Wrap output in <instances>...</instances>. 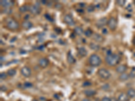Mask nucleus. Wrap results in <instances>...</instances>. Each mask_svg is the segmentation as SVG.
<instances>
[{"instance_id": "11", "label": "nucleus", "mask_w": 135, "mask_h": 101, "mask_svg": "<svg viewBox=\"0 0 135 101\" xmlns=\"http://www.w3.org/2000/svg\"><path fill=\"white\" fill-rule=\"evenodd\" d=\"M49 60L47 59V58H41L39 60V66L41 67L42 68H45V67H47L48 66V65H49Z\"/></svg>"}, {"instance_id": "19", "label": "nucleus", "mask_w": 135, "mask_h": 101, "mask_svg": "<svg viewBox=\"0 0 135 101\" xmlns=\"http://www.w3.org/2000/svg\"><path fill=\"white\" fill-rule=\"evenodd\" d=\"M127 95H128V96L129 98H135V90L133 88H130L128 90V91H127Z\"/></svg>"}, {"instance_id": "34", "label": "nucleus", "mask_w": 135, "mask_h": 101, "mask_svg": "<svg viewBox=\"0 0 135 101\" xmlns=\"http://www.w3.org/2000/svg\"><path fill=\"white\" fill-rule=\"evenodd\" d=\"M126 10H128V12H131L132 11V6H131V5L130 4H129L128 6H127V7H126Z\"/></svg>"}, {"instance_id": "17", "label": "nucleus", "mask_w": 135, "mask_h": 101, "mask_svg": "<svg viewBox=\"0 0 135 101\" xmlns=\"http://www.w3.org/2000/svg\"><path fill=\"white\" fill-rule=\"evenodd\" d=\"M129 97L128 95L126 93H121L118 96V101H128Z\"/></svg>"}, {"instance_id": "12", "label": "nucleus", "mask_w": 135, "mask_h": 101, "mask_svg": "<svg viewBox=\"0 0 135 101\" xmlns=\"http://www.w3.org/2000/svg\"><path fill=\"white\" fill-rule=\"evenodd\" d=\"M127 70V67L125 65H118V66L116 67V72L118 73H119L120 74L122 73H125V72Z\"/></svg>"}, {"instance_id": "5", "label": "nucleus", "mask_w": 135, "mask_h": 101, "mask_svg": "<svg viewBox=\"0 0 135 101\" xmlns=\"http://www.w3.org/2000/svg\"><path fill=\"white\" fill-rule=\"evenodd\" d=\"M107 26L110 28V30H116L117 27V20L115 18H113V17L110 18V19L108 20Z\"/></svg>"}, {"instance_id": "24", "label": "nucleus", "mask_w": 135, "mask_h": 101, "mask_svg": "<svg viewBox=\"0 0 135 101\" xmlns=\"http://www.w3.org/2000/svg\"><path fill=\"white\" fill-rule=\"evenodd\" d=\"M7 74L10 77H13L16 74V70H14V69H10L8 72H7Z\"/></svg>"}, {"instance_id": "13", "label": "nucleus", "mask_w": 135, "mask_h": 101, "mask_svg": "<svg viewBox=\"0 0 135 101\" xmlns=\"http://www.w3.org/2000/svg\"><path fill=\"white\" fill-rule=\"evenodd\" d=\"M22 28H24V29L28 30V29H31L33 26V24L30 21H24V22H22Z\"/></svg>"}, {"instance_id": "38", "label": "nucleus", "mask_w": 135, "mask_h": 101, "mask_svg": "<svg viewBox=\"0 0 135 101\" xmlns=\"http://www.w3.org/2000/svg\"><path fill=\"white\" fill-rule=\"evenodd\" d=\"M29 18H30V15H28V14L26 15V16L24 17V20H27L29 19Z\"/></svg>"}, {"instance_id": "35", "label": "nucleus", "mask_w": 135, "mask_h": 101, "mask_svg": "<svg viewBox=\"0 0 135 101\" xmlns=\"http://www.w3.org/2000/svg\"><path fill=\"white\" fill-rule=\"evenodd\" d=\"M45 18L48 20H50V21L52 20V18H51V17L50 15H49V14H47L45 15Z\"/></svg>"}, {"instance_id": "28", "label": "nucleus", "mask_w": 135, "mask_h": 101, "mask_svg": "<svg viewBox=\"0 0 135 101\" xmlns=\"http://www.w3.org/2000/svg\"><path fill=\"white\" fill-rule=\"evenodd\" d=\"M8 74L6 73H1V74H0V78H1V80H2V79H6L7 78V77H8Z\"/></svg>"}, {"instance_id": "7", "label": "nucleus", "mask_w": 135, "mask_h": 101, "mask_svg": "<svg viewBox=\"0 0 135 101\" xmlns=\"http://www.w3.org/2000/svg\"><path fill=\"white\" fill-rule=\"evenodd\" d=\"M29 11L33 15H38L41 12V9H40L39 6H38L37 5H32V6H30Z\"/></svg>"}, {"instance_id": "18", "label": "nucleus", "mask_w": 135, "mask_h": 101, "mask_svg": "<svg viewBox=\"0 0 135 101\" xmlns=\"http://www.w3.org/2000/svg\"><path fill=\"white\" fill-rule=\"evenodd\" d=\"M93 39L95 41H97L98 43H102L103 41V38L101 35H99L97 33H95L94 35H93Z\"/></svg>"}, {"instance_id": "2", "label": "nucleus", "mask_w": 135, "mask_h": 101, "mask_svg": "<svg viewBox=\"0 0 135 101\" xmlns=\"http://www.w3.org/2000/svg\"><path fill=\"white\" fill-rule=\"evenodd\" d=\"M88 63L91 66L98 67L101 63V59L97 54H93L88 58Z\"/></svg>"}, {"instance_id": "40", "label": "nucleus", "mask_w": 135, "mask_h": 101, "mask_svg": "<svg viewBox=\"0 0 135 101\" xmlns=\"http://www.w3.org/2000/svg\"><path fill=\"white\" fill-rule=\"evenodd\" d=\"M102 32H103V34H107V29H103V30H102Z\"/></svg>"}, {"instance_id": "14", "label": "nucleus", "mask_w": 135, "mask_h": 101, "mask_svg": "<svg viewBox=\"0 0 135 101\" xmlns=\"http://www.w3.org/2000/svg\"><path fill=\"white\" fill-rule=\"evenodd\" d=\"M78 53L80 57H85L87 55V50L85 47H80L78 49Z\"/></svg>"}, {"instance_id": "8", "label": "nucleus", "mask_w": 135, "mask_h": 101, "mask_svg": "<svg viewBox=\"0 0 135 101\" xmlns=\"http://www.w3.org/2000/svg\"><path fill=\"white\" fill-rule=\"evenodd\" d=\"M1 6H2L6 8H10L11 7H12L14 4V2L13 1H8V0H2L0 1Z\"/></svg>"}, {"instance_id": "10", "label": "nucleus", "mask_w": 135, "mask_h": 101, "mask_svg": "<svg viewBox=\"0 0 135 101\" xmlns=\"http://www.w3.org/2000/svg\"><path fill=\"white\" fill-rule=\"evenodd\" d=\"M107 22H108V20H107V18L104 17V18H102L99 20L97 22H96V25L98 28H102L105 24H107Z\"/></svg>"}, {"instance_id": "31", "label": "nucleus", "mask_w": 135, "mask_h": 101, "mask_svg": "<svg viewBox=\"0 0 135 101\" xmlns=\"http://www.w3.org/2000/svg\"><path fill=\"white\" fill-rule=\"evenodd\" d=\"M91 85V83L89 81H85L84 82V83L82 84V86L84 87H87V86H89Z\"/></svg>"}, {"instance_id": "32", "label": "nucleus", "mask_w": 135, "mask_h": 101, "mask_svg": "<svg viewBox=\"0 0 135 101\" xmlns=\"http://www.w3.org/2000/svg\"><path fill=\"white\" fill-rule=\"evenodd\" d=\"M102 89L104 90H109V89H110V85L107 84H105V85H103L102 86Z\"/></svg>"}, {"instance_id": "23", "label": "nucleus", "mask_w": 135, "mask_h": 101, "mask_svg": "<svg viewBox=\"0 0 135 101\" xmlns=\"http://www.w3.org/2000/svg\"><path fill=\"white\" fill-rule=\"evenodd\" d=\"M90 47H91V49H93V50H98L100 49V46L97 44H95V43H91V44H90Z\"/></svg>"}, {"instance_id": "20", "label": "nucleus", "mask_w": 135, "mask_h": 101, "mask_svg": "<svg viewBox=\"0 0 135 101\" xmlns=\"http://www.w3.org/2000/svg\"><path fill=\"white\" fill-rule=\"evenodd\" d=\"M129 78H130L129 74H127L126 73H122V74H120V76H119V80H121V81H126V80H127V79H128Z\"/></svg>"}, {"instance_id": "21", "label": "nucleus", "mask_w": 135, "mask_h": 101, "mask_svg": "<svg viewBox=\"0 0 135 101\" xmlns=\"http://www.w3.org/2000/svg\"><path fill=\"white\" fill-rule=\"evenodd\" d=\"M74 33H75L76 35L80 36V35H82L84 33V31H83V30H82L81 27H79L78 26V27H76L75 29H74Z\"/></svg>"}, {"instance_id": "30", "label": "nucleus", "mask_w": 135, "mask_h": 101, "mask_svg": "<svg viewBox=\"0 0 135 101\" xmlns=\"http://www.w3.org/2000/svg\"><path fill=\"white\" fill-rule=\"evenodd\" d=\"M3 13L7 14H10L12 13V10H11L10 8H6V9H4V10H3Z\"/></svg>"}, {"instance_id": "1", "label": "nucleus", "mask_w": 135, "mask_h": 101, "mask_svg": "<svg viewBox=\"0 0 135 101\" xmlns=\"http://www.w3.org/2000/svg\"><path fill=\"white\" fill-rule=\"evenodd\" d=\"M120 57L118 54H111L107 55L105 57V61L110 66H115L119 63Z\"/></svg>"}, {"instance_id": "4", "label": "nucleus", "mask_w": 135, "mask_h": 101, "mask_svg": "<svg viewBox=\"0 0 135 101\" xmlns=\"http://www.w3.org/2000/svg\"><path fill=\"white\" fill-rule=\"evenodd\" d=\"M98 75L101 78L103 79H110L111 77V73L110 72L105 68H101L98 70Z\"/></svg>"}, {"instance_id": "15", "label": "nucleus", "mask_w": 135, "mask_h": 101, "mask_svg": "<svg viewBox=\"0 0 135 101\" xmlns=\"http://www.w3.org/2000/svg\"><path fill=\"white\" fill-rule=\"evenodd\" d=\"M67 61H68V62L70 64H73V63H75V59H74V57L72 55L71 51H69L68 53V55H67Z\"/></svg>"}, {"instance_id": "3", "label": "nucleus", "mask_w": 135, "mask_h": 101, "mask_svg": "<svg viewBox=\"0 0 135 101\" xmlns=\"http://www.w3.org/2000/svg\"><path fill=\"white\" fill-rule=\"evenodd\" d=\"M6 26L8 29L11 30H16L19 28V24L16 20L8 18L6 19Z\"/></svg>"}, {"instance_id": "27", "label": "nucleus", "mask_w": 135, "mask_h": 101, "mask_svg": "<svg viewBox=\"0 0 135 101\" xmlns=\"http://www.w3.org/2000/svg\"><path fill=\"white\" fill-rule=\"evenodd\" d=\"M24 87H25L26 88H32V84L31 82H26L24 84Z\"/></svg>"}, {"instance_id": "36", "label": "nucleus", "mask_w": 135, "mask_h": 101, "mask_svg": "<svg viewBox=\"0 0 135 101\" xmlns=\"http://www.w3.org/2000/svg\"><path fill=\"white\" fill-rule=\"evenodd\" d=\"M62 7V6L60 3H57L56 5V8H57V9H61Z\"/></svg>"}, {"instance_id": "16", "label": "nucleus", "mask_w": 135, "mask_h": 101, "mask_svg": "<svg viewBox=\"0 0 135 101\" xmlns=\"http://www.w3.org/2000/svg\"><path fill=\"white\" fill-rule=\"evenodd\" d=\"M84 94H85L87 96L90 97V96H93L96 94V91L94 90H91V89H88V90H85L84 91Z\"/></svg>"}, {"instance_id": "43", "label": "nucleus", "mask_w": 135, "mask_h": 101, "mask_svg": "<svg viewBox=\"0 0 135 101\" xmlns=\"http://www.w3.org/2000/svg\"><path fill=\"white\" fill-rule=\"evenodd\" d=\"M111 101H119L118 99H116V98H112L111 99Z\"/></svg>"}, {"instance_id": "9", "label": "nucleus", "mask_w": 135, "mask_h": 101, "mask_svg": "<svg viewBox=\"0 0 135 101\" xmlns=\"http://www.w3.org/2000/svg\"><path fill=\"white\" fill-rule=\"evenodd\" d=\"M20 72L22 76H24L26 78H28L31 76V70L27 66L23 67L20 70Z\"/></svg>"}, {"instance_id": "41", "label": "nucleus", "mask_w": 135, "mask_h": 101, "mask_svg": "<svg viewBox=\"0 0 135 101\" xmlns=\"http://www.w3.org/2000/svg\"><path fill=\"white\" fill-rule=\"evenodd\" d=\"M1 91H6V88H5V86H1Z\"/></svg>"}, {"instance_id": "6", "label": "nucleus", "mask_w": 135, "mask_h": 101, "mask_svg": "<svg viewBox=\"0 0 135 101\" xmlns=\"http://www.w3.org/2000/svg\"><path fill=\"white\" fill-rule=\"evenodd\" d=\"M64 22L66 23V24L71 26H74V24H75L74 20L72 18V16H70V15H69V14H66V15H65L64 18Z\"/></svg>"}, {"instance_id": "26", "label": "nucleus", "mask_w": 135, "mask_h": 101, "mask_svg": "<svg viewBox=\"0 0 135 101\" xmlns=\"http://www.w3.org/2000/svg\"><path fill=\"white\" fill-rule=\"evenodd\" d=\"M95 6H93V5H90L87 7V10L88 12H93L95 10Z\"/></svg>"}, {"instance_id": "25", "label": "nucleus", "mask_w": 135, "mask_h": 101, "mask_svg": "<svg viewBox=\"0 0 135 101\" xmlns=\"http://www.w3.org/2000/svg\"><path fill=\"white\" fill-rule=\"evenodd\" d=\"M84 34L86 36H87V37H90L92 35H93V31L91 30V29H87V30H86L85 32H84Z\"/></svg>"}, {"instance_id": "29", "label": "nucleus", "mask_w": 135, "mask_h": 101, "mask_svg": "<svg viewBox=\"0 0 135 101\" xmlns=\"http://www.w3.org/2000/svg\"><path fill=\"white\" fill-rule=\"evenodd\" d=\"M116 3L117 4H118L120 6H123L126 3V1L125 0H118V1H117Z\"/></svg>"}, {"instance_id": "33", "label": "nucleus", "mask_w": 135, "mask_h": 101, "mask_svg": "<svg viewBox=\"0 0 135 101\" xmlns=\"http://www.w3.org/2000/svg\"><path fill=\"white\" fill-rule=\"evenodd\" d=\"M101 101H111V99L109 97H107V96H105L103 98L101 99Z\"/></svg>"}, {"instance_id": "39", "label": "nucleus", "mask_w": 135, "mask_h": 101, "mask_svg": "<svg viewBox=\"0 0 135 101\" xmlns=\"http://www.w3.org/2000/svg\"><path fill=\"white\" fill-rule=\"evenodd\" d=\"M45 48V46H43V45H41V46H40V47H38V49H39V50H43Z\"/></svg>"}, {"instance_id": "22", "label": "nucleus", "mask_w": 135, "mask_h": 101, "mask_svg": "<svg viewBox=\"0 0 135 101\" xmlns=\"http://www.w3.org/2000/svg\"><path fill=\"white\" fill-rule=\"evenodd\" d=\"M29 9H30V6H28L27 5H24L19 8V10L21 13H25L27 11H29Z\"/></svg>"}, {"instance_id": "42", "label": "nucleus", "mask_w": 135, "mask_h": 101, "mask_svg": "<svg viewBox=\"0 0 135 101\" xmlns=\"http://www.w3.org/2000/svg\"><path fill=\"white\" fill-rule=\"evenodd\" d=\"M77 11H78V12H80V13L83 12H84V11L82 10V9L81 10H77Z\"/></svg>"}, {"instance_id": "37", "label": "nucleus", "mask_w": 135, "mask_h": 101, "mask_svg": "<svg viewBox=\"0 0 135 101\" xmlns=\"http://www.w3.org/2000/svg\"><path fill=\"white\" fill-rule=\"evenodd\" d=\"M79 5L80 6V7H82H82H85V3H80Z\"/></svg>"}]
</instances>
